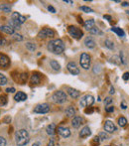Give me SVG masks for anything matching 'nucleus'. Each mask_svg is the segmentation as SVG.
<instances>
[{
	"label": "nucleus",
	"instance_id": "obj_1",
	"mask_svg": "<svg viewBox=\"0 0 129 146\" xmlns=\"http://www.w3.org/2000/svg\"><path fill=\"white\" fill-rule=\"evenodd\" d=\"M47 49H48V51H50L55 55H61L64 51L66 46L61 39H54L48 43Z\"/></svg>",
	"mask_w": 129,
	"mask_h": 146
},
{
	"label": "nucleus",
	"instance_id": "obj_2",
	"mask_svg": "<svg viewBox=\"0 0 129 146\" xmlns=\"http://www.w3.org/2000/svg\"><path fill=\"white\" fill-rule=\"evenodd\" d=\"M15 141L18 146H25L30 141V136L26 129H20L15 133Z\"/></svg>",
	"mask_w": 129,
	"mask_h": 146
},
{
	"label": "nucleus",
	"instance_id": "obj_3",
	"mask_svg": "<svg viewBox=\"0 0 129 146\" xmlns=\"http://www.w3.org/2000/svg\"><path fill=\"white\" fill-rule=\"evenodd\" d=\"M52 99H53V102H56V103L62 104V103L67 102L68 96H67V94L64 91H63V90H57V91H55L53 94Z\"/></svg>",
	"mask_w": 129,
	"mask_h": 146
},
{
	"label": "nucleus",
	"instance_id": "obj_4",
	"mask_svg": "<svg viewBox=\"0 0 129 146\" xmlns=\"http://www.w3.org/2000/svg\"><path fill=\"white\" fill-rule=\"evenodd\" d=\"M79 65L84 70H90V65H91V58L88 54L86 53H83L79 56Z\"/></svg>",
	"mask_w": 129,
	"mask_h": 146
},
{
	"label": "nucleus",
	"instance_id": "obj_5",
	"mask_svg": "<svg viewBox=\"0 0 129 146\" xmlns=\"http://www.w3.org/2000/svg\"><path fill=\"white\" fill-rule=\"evenodd\" d=\"M68 32H69V34L71 35L72 38L77 39V40L82 39V37L84 36V32L82 31L78 27H77V26H69Z\"/></svg>",
	"mask_w": 129,
	"mask_h": 146
},
{
	"label": "nucleus",
	"instance_id": "obj_6",
	"mask_svg": "<svg viewBox=\"0 0 129 146\" xmlns=\"http://www.w3.org/2000/svg\"><path fill=\"white\" fill-rule=\"evenodd\" d=\"M94 103V97L91 95H86L82 97V99L79 101V105L80 107H86L90 106Z\"/></svg>",
	"mask_w": 129,
	"mask_h": 146
},
{
	"label": "nucleus",
	"instance_id": "obj_7",
	"mask_svg": "<svg viewBox=\"0 0 129 146\" xmlns=\"http://www.w3.org/2000/svg\"><path fill=\"white\" fill-rule=\"evenodd\" d=\"M55 36V31L51 28H44L39 32L38 37L40 39H46V38H53Z\"/></svg>",
	"mask_w": 129,
	"mask_h": 146
},
{
	"label": "nucleus",
	"instance_id": "obj_8",
	"mask_svg": "<svg viewBox=\"0 0 129 146\" xmlns=\"http://www.w3.org/2000/svg\"><path fill=\"white\" fill-rule=\"evenodd\" d=\"M49 111H50V105L48 103H40L34 108V112L40 113V114H45V113H48Z\"/></svg>",
	"mask_w": 129,
	"mask_h": 146
},
{
	"label": "nucleus",
	"instance_id": "obj_9",
	"mask_svg": "<svg viewBox=\"0 0 129 146\" xmlns=\"http://www.w3.org/2000/svg\"><path fill=\"white\" fill-rule=\"evenodd\" d=\"M103 127H104V130H105V132H106V133H113V132H115L116 131L115 124L110 120L105 121Z\"/></svg>",
	"mask_w": 129,
	"mask_h": 146
},
{
	"label": "nucleus",
	"instance_id": "obj_10",
	"mask_svg": "<svg viewBox=\"0 0 129 146\" xmlns=\"http://www.w3.org/2000/svg\"><path fill=\"white\" fill-rule=\"evenodd\" d=\"M67 69H68V71L71 73L72 76H77V75L79 74V69L77 68V64L75 62H70L67 65Z\"/></svg>",
	"mask_w": 129,
	"mask_h": 146
},
{
	"label": "nucleus",
	"instance_id": "obj_11",
	"mask_svg": "<svg viewBox=\"0 0 129 146\" xmlns=\"http://www.w3.org/2000/svg\"><path fill=\"white\" fill-rule=\"evenodd\" d=\"M58 132L59 134H60L62 137H64V138H68V137L71 136V130H70V128H68V127L59 126Z\"/></svg>",
	"mask_w": 129,
	"mask_h": 146
},
{
	"label": "nucleus",
	"instance_id": "obj_12",
	"mask_svg": "<svg viewBox=\"0 0 129 146\" xmlns=\"http://www.w3.org/2000/svg\"><path fill=\"white\" fill-rule=\"evenodd\" d=\"M11 19L14 20V21H16V22H18L19 24H23L26 21V17L23 16V15H21V14L18 12H13L12 14H11Z\"/></svg>",
	"mask_w": 129,
	"mask_h": 146
},
{
	"label": "nucleus",
	"instance_id": "obj_13",
	"mask_svg": "<svg viewBox=\"0 0 129 146\" xmlns=\"http://www.w3.org/2000/svg\"><path fill=\"white\" fill-rule=\"evenodd\" d=\"M10 65V60L6 55L0 54V67L2 68H7Z\"/></svg>",
	"mask_w": 129,
	"mask_h": 146
},
{
	"label": "nucleus",
	"instance_id": "obj_14",
	"mask_svg": "<svg viewBox=\"0 0 129 146\" xmlns=\"http://www.w3.org/2000/svg\"><path fill=\"white\" fill-rule=\"evenodd\" d=\"M84 46L86 47V48H88V49H93L94 47H95V41L93 40L92 37H86V38L84 39Z\"/></svg>",
	"mask_w": 129,
	"mask_h": 146
},
{
	"label": "nucleus",
	"instance_id": "obj_15",
	"mask_svg": "<svg viewBox=\"0 0 129 146\" xmlns=\"http://www.w3.org/2000/svg\"><path fill=\"white\" fill-rule=\"evenodd\" d=\"M0 31L5 33V34H8V35H14L15 34V30L13 28H11L9 25L0 26Z\"/></svg>",
	"mask_w": 129,
	"mask_h": 146
},
{
	"label": "nucleus",
	"instance_id": "obj_16",
	"mask_svg": "<svg viewBox=\"0 0 129 146\" xmlns=\"http://www.w3.org/2000/svg\"><path fill=\"white\" fill-rule=\"evenodd\" d=\"M68 94H69L70 96H71V98H74V99L79 97V95H80V93H79L77 89H74V88H69V89H68Z\"/></svg>",
	"mask_w": 129,
	"mask_h": 146
},
{
	"label": "nucleus",
	"instance_id": "obj_17",
	"mask_svg": "<svg viewBox=\"0 0 129 146\" xmlns=\"http://www.w3.org/2000/svg\"><path fill=\"white\" fill-rule=\"evenodd\" d=\"M14 99L16 102H24L27 99V95L23 91H18L16 95H14Z\"/></svg>",
	"mask_w": 129,
	"mask_h": 146
},
{
	"label": "nucleus",
	"instance_id": "obj_18",
	"mask_svg": "<svg viewBox=\"0 0 129 146\" xmlns=\"http://www.w3.org/2000/svg\"><path fill=\"white\" fill-rule=\"evenodd\" d=\"M82 122H83V118L80 116H75L71 120V125L74 128H78L82 125Z\"/></svg>",
	"mask_w": 129,
	"mask_h": 146
},
{
	"label": "nucleus",
	"instance_id": "obj_19",
	"mask_svg": "<svg viewBox=\"0 0 129 146\" xmlns=\"http://www.w3.org/2000/svg\"><path fill=\"white\" fill-rule=\"evenodd\" d=\"M90 134H91V131H90V128L88 126H84L82 131L79 132V137L80 138H86L88 137Z\"/></svg>",
	"mask_w": 129,
	"mask_h": 146
},
{
	"label": "nucleus",
	"instance_id": "obj_20",
	"mask_svg": "<svg viewBox=\"0 0 129 146\" xmlns=\"http://www.w3.org/2000/svg\"><path fill=\"white\" fill-rule=\"evenodd\" d=\"M94 25H95V22H94V20L93 19L85 20L84 23V28H85V30H87V31H90V29H92V28L94 27Z\"/></svg>",
	"mask_w": 129,
	"mask_h": 146
},
{
	"label": "nucleus",
	"instance_id": "obj_21",
	"mask_svg": "<svg viewBox=\"0 0 129 146\" xmlns=\"http://www.w3.org/2000/svg\"><path fill=\"white\" fill-rule=\"evenodd\" d=\"M56 128H57L56 124H55V123H51V124H49V125L47 126L46 131H47V133L49 134V135L53 136V135L56 134Z\"/></svg>",
	"mask_w": 129,
	"mask_h": 146
},
{
	"label": "nucleus",
	"instance_id": "obj_22",
	"mask_svg": "<svg viewBox=\"0 0 129 146\" xmlns=\"http://www.w3.org/2000/svg\"><path fill=\"white\" fill-rule=\"evenodd\" d=\"M41 82V76H39L38 74H33L32 76H31V83L33 84H38Z\"/></svg>",
	"mask_w": 129,
	"mask_h": 146
},
{
	"label": "nucleus",
	"instance_id": "obj_23",
	"mask_svg": "<svg viewBox=\"0 0 129 146\" xmlns=\"http://www.w3.org/2000/svg\"><path fill=\"white\" fill-rule=\"evenodd\" d=\"M66 114L68 115L69 117H75L76 115V109L74 106H69L66 109Z\"/></svg>",
	"mask_w": 129,
	"mask_h": 146
},
{
	"label": "nucleus",
	"instance_id": "obj_24",
	"mask_svg": "<svg viewBox=\"0 0 129 146\" xmlns=\"http://www.w3.org/2000/svg\"><path fill=\"white\" fill-rule=\"evenodd\" d=\"M9 26L11 28H13L14 30H20L21 29V24H19L18 22H16V21H14L12 19L9 20Z\"/></svg>",
	"mask_w": 129,
	"mask_h": 146
},
{
	"label": "nucleus",
	"instance_id": "obj_25",
	"mask_svg": "<svg viewBox=\"0 0 129 146\" xmlns=\"http://www.w3.org/2000/svg\"><path fill=\"white\" fill-rule=\"evenodd\" d=\"M0 11L5 13L11 12V6L7 3H3V4H0Z\"/></svg>",
	"mask_w": 129,
	"mask_h": 146
},
{
	"label": "nucleus",
	"instance_id": "obj_26",
	"mask_svg": "<svg viewBox=\"0 0 129 146\" xmlns=\"http://www.w3.org/2000/svg\"><path fill=\"white\" fill-rule=\"evenodd\" d=\"M111 31L116 33L119 37H124V36H125V33H124V31H123L121 28H118V27H112V28H111Z\"/></svg>",
	"mask_w": 129,
	"mask_h": 146
},
{
	"label": "nucleus",
	"instance_id": "obj_27",
	"mask_svg": "<svg viewBox=\"0 0 129 146\" xmlns=\"http://www.w3.org/2000/svg\"><path fill=\"white\" fill-rule=\"evenodd\" d=\"M50 65H51V68L54 71L61 70V66H60V64H59L57 61H55V60H52L51 62H50Z\"/></svg>",
	"mask_w": 129,
	"mask_h": 146
},
{
	"label": "nucleus",
	"instance_id": "obj_28",
	"mask_svg": "<svg viewBox=\"0 0 129 146\" xmlns=\"http://www.w3.org/2000/svg\"><path fill=\"white\" fill-rule=\"evenodd\" d=\"M26 48H27L29 51L34 52V51H36L37 46L34 44V43H32V42H27V43H26Z\"/></svg>",
	"mask_w": 129,
	"mask_h": 146
},
{
	"label": "nucleus",
	"instance_id": "obj_29",
	"mask_svg": "<svg viewBox=\"0 0 129 146\" xmlns=\"http://www.w3.org/2000/svg\"><path fill=\"white\" fill-rule=\"evenodd\" d=\"M104 46H105L106 48L110 49V50H113V49H114V43H113L112 41H110V40H105V41H104Z\"/></svg>",
	"mask_w": 129,
	"mask_h": 146
},
{
	"label": "nucleus",
	"instance_id": "obj_30",
	"mask_svg": "<svg viewBox=\"0 0 129 146\" xmlns=\"http://www.w3.org/2000/svg\"><path fill=\"white\" fill-rule=\"evenodd\" d=\"M90 34H92V35H102V32L100 31L97 27H95V26H94L92 29H90Z\"/></svg>",
	"mask_w": 129,
	"mask_h": 146
},
{
	"label": "nucleus",
	"instance_id": "obj_31",
	"mask_svg": "<svg viewBox=\"0 0 129 146\" xmlns=\"http://www.w3.org/2000/svg\"><path fill=\"white\" fill-rule=\"evenodd\" d=\"M118 124L121 127H124L127 124V119H126L124 116H120V117L118 118Z\"/></svg>",
	"mask_w": 129,
	"mask_h": 146
},
{
	"label": "nucleus",
	"instance_id": "obj_32",
	"mask_svg": "<svg viewBox=\"0 0 129 146\" xmlns=\"http://www.w3.org/2000/svg\"><path fill=\"white\" fill-rule=\"evenodd\" d=\"M110 62L113 64H115V65H120V64H121L120 58L118 57V56H113V57H111L110 58Z\"/></svg>",
	"mask_w": 129,
	"mask_h": 146
},
{
	"label": "nucleus",
	"instance_id": "obj_33",
	"mask_svg": "<svg viewBox=\"0 0 129 146\" xmlns=\"http://www.w3.org/2000/svg\"><path fill=\"white\" fill-rule=\"evenodd\" d=\"M7 83V78L0 73V86H5Z\"/></svg>",
	"mask_w": 129,
	"mask_h": 146
},
{
	"label": "nucleus",
	"instance_id": "obj_34",
	"mask_svg": "<svg viewBox=\"0 0 129 146\" xmlns=\"http://www.w3.org/2000/svg\"><path fill=\"white\" fill-rule=\"evenodd\" d=\"M79 9H80L82 11L85 12V13H92L93 12V10H92L91 8H90V7H87V6H80L79 7Z\"/></svg>",
	"mask_w": 129,
	"mask_h": 146
},
{
	"label": "nucleus",
	"instance_id": "obj_35",
	"mask_svg": "<svg viewBox=\"0 0 129 146\" xmlns=\"http://www.w3.org/2000/svg\"><path fill=\"white\" fill-rule=\"evenodd\" d=\"M98 137L100 138V140H107V139H109V136H108V134L106 133V132H100Z\"/></svg>",
	"mask_w": 129,
	"mask_h": 146
},
{
	"label": "nucleus",
	"instance_id": "obj_36",
	"mask_svg": "<svg viewBox=\"0 0 129 146\" xmlns=\"http://www.w3.org/2000/svg\"><path fill=\"white\" fill-rule=\"evenodd\" d=\"M7 103V97L6 95H1L0 96V105H5Z\"/></svg>",
	"mask_w": 129,
	"mask_h": 146
},
{
	"label": "nucleus",
	"instance_id": "obj_37",
	"mask_svg": "<svg viewBox=\"0 0 129 146\" xmlns=\"http://www.w3.org/2000/svg\"><path fill=\"white\" fill-rule=\"evenodd\" d=\"M12 37H13V39H14L15 41H22V40H23L22 35H21V34H18V33H15Z\"/></svg>",
	"mask_w": 129,
	"mask_h": 146
},
{
	"label": "nucleus",
	"instance_id": "obj_38",
	"mask_svg": "<svg viewBox=\"0 0 129 146\" xmlns=\"http://www.w3.org/2000/svg\"><path fill=\"white\" fill-rule=\"evenodd\" d=\"M112 102H113V99H112V97H110V96H107V97L104 98V104H105L106 106H108L110 103H112Z\"/></svg>",
	"mask_w": 129,
	"mask_h": 146
},
{
	"label": "nucleus",
	"instance_id": "obj_39",
	"mask_svg": "<svg viewBox=\"0 0 129 146\" xmlns=\"http://www.w3.org/2000/svg\"><path fill=\"white\" fill-rule=\"evenodd\" d=\"M105 111L108 112V113L113 112V111H114V106H113V105H108V106H106V107H105Z\"/></svg>",
	"mask_w": 129,
	"mask_h": 146
},
{
	"label": "nucleus",
	"instance_id": "obj_40",
	"mask_svg": "<svg viewBox=\"0 0 129 146\" xmlns=\"http://www.w3.org/2000/svg\"><path fill=\"white\" fill-rule=\"evenodd\" d=\"M7 40L5 38H3L2 36H0V46H5V45H7Z\"/></svg>",
	"mask_w": 129,
	"mask_h": 146
},
{
	"label": "nucleus",
	"instance_id": "obj_41",
	"mask_svg": "<svg viewBox=\"0 0 129 146\" xmlns=\"http://www.w3.org/2000/svg\"><path fill=\"white\" fill-rule=\"evenodd\" d=\"M6 139L2 136H0V146H6Z\"/></svg>",
	"mask_w": 129,
	"mask_h": 146
},
{
	"label": "nucleus",
	"instance_id": "obj_42",
	"mask_svg": "<svg viewBox=\"0 0 129 146\" xmlns=\"http://www.w3.org/2000/svg\"><path fill=\"white\" fill-rule=\"evenodd\" d=\"M122 79L124 80V81H128L129 80V72H126V73L123 74Z\"/></svg>",
	"mask_w": 129,
	"mask_h": 146
},
{
	"label": "nucleus",
	"instance_id": "obj_43",
	"mask_svg": "<svg viewBox=\"0 0 129 146\" xmlns=\"http://www.w3.org/2000/svg\"><path fill=\"white\" fill-rule=\"evenodd\" d=\"M26 81H27V74H22L21 75V82L25 83Z\"/></svg>",
	"mask_w": 129,
	"mask_h": 146
},
{
	"label": "nucleus",
	"instance_id": "obj_44",
	"mask_svg": "<svg viewBox=\"0 0 129 146\" xmlns=\"http://www.w3.org/2000/svg\"><path fill=\"white\" fill-rule=\"evenodd\" d=\"M16 91V89H14V88H8V89H6V93H11V94H13V93H15Z\"/></svg>",
	"mask_w": 129,
	"mask_h": 146
},
{
	"label": "nucleus",
	"instance_id": "obj_45",
	"mask_svg": "<svg viewBox=\"0 0 129 146\" xmlns=\"http://www.w3.org/2000/svg\"><path fill=\"white\" fill-rule=\"evenodd\" d=\"M48 10L52 13H56V9H55L53 6H51V5H49V6H48Z\"/></svg>",
	"mask_w": 129,
	"mask_h": 146
},
{
	"label": "nucleus",
	"instance_id": "obj_46",
	"mask_svg": "<svg viewBox=\"0 0 129 146\" xmlns=\"http://www.w3.org/2000/svg\"><path fill=\"white\" fill-rule=\"evenodd\" d=\"M93 142H94V143H97V144H98V143L100 142V138H99L98 136H95V137L93 138Z\"/></svg>",
	"mask_w": 129,
	"mask_h": 146
},
{
	"label": "nucleus",
	"instance_id": "obj_47",
	"mask_svg": "<svg viewBox=\"0 0 129 146\" xmlns=\"http://www.w3.org/2000/svg\"><path fill=\"white\" fill-rule=\"evenodd\" d=\"M120 105H121V108H122V109H126V108H127V105H126V103H125L124 102H121Z\"/></svg>",
	"mask_w": 129,
	"mask_h": 146
},
{
	"label": "nucleus",
	"instance_id": "obj_48",
	"mask_svg": "<svg viewBox=\"0 0 129 146\" xmlns=\"http://www.w3.org/2000/svg\"><path fill=\"white\" fill-rule=\"evenodd\" d=\"M114 93H115V89H114V88H113V87H111V88H110L109 94H110V95H114Z\"/></svg>",
	"mask_w": 129,
	"mask_h": 146
},
{
	"label": "nucleus",
	"instance_id": "obj_49",
	"mask_svg": "<svg viewBox=\"0 0 129 146\" xmlns=\"http://www.w3.org/2000/svg\"><path fill=\"white\" fill-rule=\"evenodd\" d=\"M103 18H104V19H107L108 21H111V16H109V15H104Z\"/></svg>",
	"mask_w": 129,
	"mask_h": 146
},
{
	"label": "nucleus",
	"instance_id": "obj_50",
	"mask_svg": "<svg viewBox=\"0 0 129 146\" xmlns=\"http://www.w3.org/2000/svg\"><path fill=\"white\" fill-rule=\"evenodd\" d=\"M48 146H54V140L51 139L49 141V143H48Z\"/></svg>",
	"mask_w": 129,
	"mask_h": 146
},
{
	"label": "nucleus",
	"instance_id": "obj_51",
	"mask_svg": "<svg viewBox=\"0 0 129 146\" xmlns=\"http://www.w3.org/2000/svg\"><path fill=\"white\" fill-rule=\"evenodd\" d=\"M121 5H122V6H129V3L128 2H122Z\"/></svg>",
	"mask_w": 129,
	"mask_h": 146
},
{
	"label": "nucleus",
	"instance_id": "obj_52",
	"mask_svg": "<svg viewBox=\"0 0 129 146\" xmlns=\"http://www.w3.org/2000/svg\"><path fill=\"white\" fill-rule=\"evenodd\" d=\"M64 3H71V4H72V3H74L72 1H69V0H64Z\"/></svg>",
	"mask_w": 129,
	"mask_h": 146
},
{
	"label": "nucleus",
	"instance_id": "obj_53",
	"mask_svg": "<svg viewBox=\"0 0 129 146\" xmlns=\"http://www.w3.org/2000/svg\"><path fill=\"white\" fill-rule=\"evenodd\" d=\"M32 146H39V144H37V143H34Z\"/></svg>",
	"mask_w": 129,
	"mask_h": 146
},
{
	"label": "nucleus",
	"instance_id": "obj_54",
	"mask_svg": "<svg viewBox=\"0 0 129 146\" xmlns=\"http://www.w3.org/2000/svg\"><path fill=\"white\" fill-rule=\"evenodd\" d=\"M106 146H109V145H106Z\"/></svg>",
	"mask_w": 129,
	"mask_h": 146
}]
</instances>
